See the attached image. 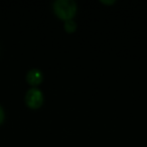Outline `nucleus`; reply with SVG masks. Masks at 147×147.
<instances>
[{
  "mask_svg": "<svg viewBox=\"0 0 147 147\" xmlns=\"http://www.w3.org/2000/svg\"><path fill=\"white\" fill-rule=\"evenodd\" d=\"M25 80H26L27 84L31 87H37L40 85L43 81V73L41 69H37V67H33L30 69L26 73L25 76Z\"/></svg>",
  "mask_w": 147,
  "mask_h": 147,
  "instance_id": "nucleus-3",
  "label": "nucleus"
},
{
  "mask_svg": "<svg viewBox=\"0 0 147 147\" xmlns=\"http://www.w3.org/2000/svg\"><path fill=\"white\" fill-rule=\"evenodd\" d=\"M101 3L103 4H106V5H112V4H115L116 1L115 0H111V1H105V0H101Z\"/></svg>",
  "mask_w": 147,
  "mask_h": 147,
  "instance_id": "nucleus-6",
  "label": "nucleus"
},
{
  "mask_svg": "<svg viewBox=\"0 0 147 147\" xmlns=\"http://www.w3.org/2000/svg\"><path fill=\"white\" fill-rule=\"evenodd\" d=\"M63 29L67 33L69 34H73L74 32H76L77 29H78V24L74 19L71 20H67L63 21Z\"/></svg>",
  "mask_w": 147,
  "mask_h": 147,
  "instance_id": "nucleus-4",
  "label": "nucleus"
},
{
  "mask_svg": "<svg viewBox=\"0 0 147 147\" xmlns=\"http://www.w3.org/2000/svg\"><path fill=\"white\" fill-rule=\"evenodd\" d=\"M4 121H5V111L3 109V107L1 106V104H0V125L2 124Z\"/></svg>",
  "mask_w": 147,
  "mask_h": 147,
  "instance_id": "nucleus-5",
  "label": "nucleus"
},
{
  "mask_svg": "<svg viewBox=\"0 0 147 147\" xmlns=\"http://www.w3.org/2000/svg\"><path fill=\"white\" fill-rule=\"evenodd\" d=\"M24 102L25 105L29 109L36 110V109H39L43 105L45 95H43L42 91L37 88V87H30L25 93Z\"/></svg>",
  "mask_w": 147,
  "mask_h": 147,
  "instance_id": "nucleus-2",
  "label": "nucleus"
},
{
  "mask_svg": "<svg viewBox=\"0 0 147 147\" xmlns=\"http://www.w3.org/2000/svg\"><path fill=\"white\" fill-rule=\"evenodd\" d=\"M53 11L61 20H71L78 12V3L74 0H55L53 2Z\"/></svg>",
  "mask_w": 147,
  "mask_h": 147,
  "instance_id": "nucleus-1",
  "label": "nucleus"
}]
</instances>
